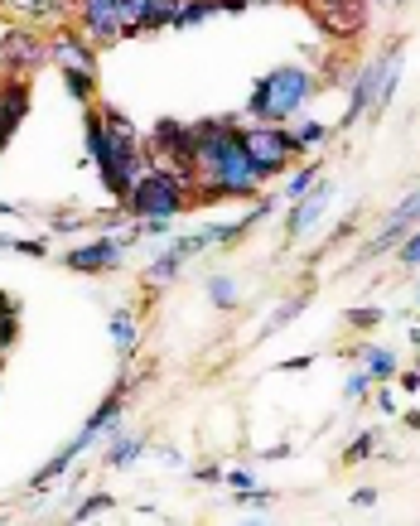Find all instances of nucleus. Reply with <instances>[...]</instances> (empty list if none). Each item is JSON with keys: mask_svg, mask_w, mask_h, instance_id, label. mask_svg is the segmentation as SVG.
Here are the masks:
<instances>
[{"mask_svg": "<svg viewBox=\"0 0 420 526\" xmlns=\"http://www.w3.org/2000/svg\"><path fill=\"white\" fill-rule=\"evenodd\" d=\"M223 483L232 488V493H242V488H256V473H252V469H227Z\"/></svg>", "mask_w": 420, "mask_h": 526, "instance_id": "obj_35", "label": "nucleus"}, {"mask_svg": "<svg viewBox=\"0 0 420 526\" xmlns=\"http://www.w3.org/2000/svg\"><path fill=\"white\" fill-rule=\"evenodd\" d=\"M314 92H319V78H314L309 68H300V63H280V68H271V73L256 78L247 116H252V121L285 126L290 116H300V111L314 102Z\"/></svg>", "mask_w": 420, "mask_h": 526, "instance_id": "obj_2", "label": "nucleus"}, {"mask_svg": "<svg viewBox=\"0 0 420 526\" xmlns=\"http://www.w3.org/2000/svg\"><path fill=\"white\" fill-rule=\"evenodd\" d=\"M78 25L92 44L126 39V0H78Z\"/></svg>", "mask_w": 420, "mask_h": 526, "instance_id": "obj_7", "label": "nucleus"}, {"mask_svg": "<svg viewBox=\"0 0 420 526\" xmlns=\"http://www.w3.org/2000/svg\"><path fill=\"white\" fill-rule=\"evenodd\" d=\"M189 198H194V179L189 174H179V169L169 165H150L140 174V184L126 194V213L136 222L145 218H179L184 208H189Z\"/></svg>", "mask_w": 420, "mask_h": 526, "instance_id": "obj_4", "label": "nucleus"}, {"mask_svg": "<svg viewBox=\"0 0 420 526\" xmlns=\"http://www.w3.org/2000/svg\"><path fill=\"white\" fill-rule=\"evenodd\" d=\"M194 194L198 198H261L266 179L252 165L242 145V121L237 116H213L198 121L194 136Z\"/></svg>", "mask_w": 420, "mask_h": 526, "instance_id": "obj_1", "label": "nucleus"}, {"mask_svg": "<svg viewBox=\"0 0 420 526\" xmlns=\"http://www.w3.org/2000/svg\"><path fill=\"white\" fill-rule=\"evenodd\" d=\"M329 203H334V184H329V179H319V184H314L305 198L285 203V242H300L314 222H324Z\"/></svg>", "mask_w": 420, "mask_h": 526, "instance_id": "obj_10", "label": "nucleus"}, {"mask_svg": "<svg viewBox=\"0 0 420 526\" xmlns=\"http://www.w3.org/2000/svg\"><path fill=\"white\" fill-rule=\"evenodd\" d=\"M401 420H406L411 430H420V411H406V416H401Z\"/></svg>", "mask_w": 420, "mask_h": 526, "instance_id": "obj_43", "label": "nucleus"}, {"mask_svg": "<svg viewBox=\"0 0 420 526\" xmlns=\"http://www.w3.org/2000/svg\"><path fill=\"white\" fill-rule=\"evenodd\" d=\"M203 290H208V300H213L218 309H237V305H242V285H237L232 276H208V280H203Z\"/></svg>", "mask_w": 420, "mask_h": 526, "instance_id": "obj_23", "label": "nucleus"}, {"mask_svg": "<svg viewBox=\"0 0 420 526\" xmlns=\"http://www.w3.org/2000/svg\"><path fill=\"white\" fill-rule=\"evenodd\" d=\"M396 266H406V271L420 266V227H411V232L396 242Z\"/></svg>", "mask_w": 420, "mask_h": 526, "instance_id": "obj_29", "label": "nucleus"}, {"mask_svg": "<svg viewBox=\"0 0 420 526\" xmlns=\"http://www.w3.org/2000/svg\"><path fill=\"white\" fill-rule=\"evenodd\" d=\"M396 382H401V391H420V367H411V372H396Z\"/></svg>", "mask_w": 420, "mask_h": 526, "instance_id": "obj_39", "label": "nucleus"}, {"mask_svg": "<svg viewBox=\"0 0 420 526\" xmlns=\"http://www.w3.org/2000/svg\"><path fill=\"white\" fill-rule=\"evenodd\" d=\"M194 483H223V469H213V464H198V469H194Z\"/></svg>", "mask_w": 420, "mask_h": 526, "instance_id": "obj_38", "label": "nucleus"}, {"mask_svg": "<svg viewBox=\"0 0 420 526\" xmlns=\"http://www.w3.org/2000/svg\"><path fill=\"white\" fill-rule=\"evenodd\" d=\"M25 20H54L58 15V0H10Z\"/></svg>", "mask_w": 420, "mask_h": 526, "instance_id": "obj_32", "label": "nucleus"}, {"mask_svg": "<svg viewBox=\"0 0 420 526\" xmlns=\"http://www.w3.org/2000/svg\"><path fill=\"white\" fill-rule=\"evenodd\" d=\"M319 179H324V165H314V160H309L305 169H295V174H290V184H285V203H295V198H305L309 189L319 184Z\"/></svg>", "mask_w": 420, "mask_h": 526, "instance_id": "obj_26", "label": "nucleus"}, {"mask_svg": "<svg viewBox=\"0 0 420 526\" xmlns=\"http://www.w3.org/2000/svg\"><path fill=\"white\" fill-rule=\"evenodd\" d=\"M49 227H54V232H78V227H87V218L83 213H54Z\"/></svg>", "mask_w": 420, "mask_h": 526, "instance_id": "obj_36", "label": "nucleus"}, {"mask_svg": "<svg viewBox=\"0 0 420 526\" xmlns=\"http://www.w3.org/2000/svg\"><path fill=\"white\" fill-rule=\"evenodd\" d=\"M372 406H377V411H382L387 420L396 416V391H392V382H377V391H372Z\"/></svg>", "mask_w": 420, "mask_h": 526, "instance_id": "obj_34", "label": "nucleus"}, {"mask_svg": "<svg viewBox=\"0 0 420 526\" xmlns=\"http://www.w3.org/2000/svg\"><path fill=\"white\" fill-rule=\"evenodd\" d=\"M353 507H377V488H358V493H353Z\"/></svg>", "mask_w": 420, "mask_h": 526, "instance_id": "obj_40", "label": "nucleus"}, {"mask_svg": "<svg viewBox=\"0 0 420 526\" xmlns=\"http://www.w3.org/2000/svg\"><path fill=\"white\" fill-rule=\"evenodd\" d=\"M107 333H112V343H116V353H121V358H131V353H136V314H131V309H112Z\"/></svg>", "mask_w": 420, "mask_h": 526, "instance_id": "obj_20", "label": "nucleus"}, {"mask_svg": "<svg viewBox=\"0 0 420 526\" xmlns=\"http://www.w3.org/2000/svg\"><path fill=\"white\" fill-rule=\"evenodd\" d=\"M97 111H102V121H107V131H112L116 140H126V145H140V131H136V126H131V121H126V116H121L116 107H97Z\"/></svg>", "mask_w": 420, "mask_h": 526, "instance_id": "obj_27", "label": "nucleus"}, {"mask_svg": "<svg viewBox=\"0 0 420 526\" xmlns=\"http://www.w3.org/2000/svg\"><path fill=\"white\" fill-rule=\"evenodd\" d=\"M208 15H218V0H179L174 29H194V25H203Z\"/></svg>", "mask_w": 420, "mask_h": 526, "instance_id": "obj_24", "label": "nucleus"}, {"mask_svg": "<svg viewBox=\"0 0 420 526\" xmlns=\"http://www.w3.org/2000/svg\"><path fill=\"white\" fill-rule=\"evenodd\" d=\"M44 63H49V44H44L34 29L20 25L0 39V68H5V73H20V78H25V73L44 68Z\"/></svg>", "mask_w": 420, "mask_h": 526, "instance_id": "obj_9", "label": "nucleus"}, {"mask_svg": "<svg viewBox=\"0 0 420 526\" xmlns=\"http://www.w3.org/2000/svg\"><path fill=\"white\" fill-rule=\"evenodd\" d=\"M353 358L363 362V372L372 377V382H392L396 372H401V358H396L392 343H367V348H358Z\"/></svg>", "mask_w": 420, "mask_h": 526, "instance_id": "obj_17", "label": "nucleus"}, {"mask_svg": "<svg viewBox=\"0 0 420 526\" xmlns=\"http://www.w3.org/2000/svg\"><path fill=\"white\" fill-rule=\"evenodd\" d=\"M242 145H247V155H252V165L261 169V179H266V184L280 179L285 169L300 160V150H295L290 131H285V126H271V121L242 126Z\"/></svg>", "mask_w": 420, "mask_h": 526, "instance_id": "obj_5", "label": "nucleus"}, {"mask_svg": "<svg viewBox=\"0 0 420 526\" xmlns=\"http://www.w3.org/2000/svg\"><path fill=\"white\" fill-rule=\"evenodd\" d=\"M0 218H25V208L20 203H0Z\"/></svg>", "mask_w": 420, "mask_h": 526, "instance_id": "obj_42", "label": "nucleus"}, {"mask_svg": "<svg viewBox=\"0 0 420 526\" xmlns=\"http://www.w3.org/2000/svg\"><path fill=\"white\" fill-rule=\"evenodd\" d=\"M15 251H20V256H39V261L49 256V247H44V242H29V237H15Z\"/></svg>", "mask_w": 420, "mask_h": 526, "instance_id": "obj_37", "label": "nucleus"}, {"mask_svg": "<svg viewBox=\"0 0 420 526\" xmlns=\"http://www.w3.org/2000/svg\"><path fill=\"white\" fill-rule=\"evenodd\" d=\"M401 68H406V54H401V44H392V49H382V54H377V87H372V111H367V116H382V111L396 102Z\"/></svg>", "mask_w": 420, "mask_h": 526, "instance_id": "obj_12", "label": "nucleus"}, {"mask_svg": "<svg viewBox=\"0 0 420 526\" xmlns=\"http://www.w3.org/2000/svg\"><path fill=\"white\" fill-rule=\"evenodd\" d=\"M140 454H150V435H121V430H112V435H107V454H102V459H107L112 469H131Z\"/></svg>", "mask_w": 420, "mask_h": 526, "instance_id": "obj_18", "label": "nucleus"}, {"mask_svg": "<svg viewBox=\"0 0 420 526\" xmlns=\"http://www.w3.org/2000/svg\"><path fill=\"white\" fill-rule=\"evenodd\" d=\"M416 367H420V343H416Z\"/></svg>", "mask_w": 420, "mask_h": 526, "instance_id": "obj_45", "label": "nucleus"}, {"mask_svg": "<svg viewBox=\"0 0 420 526\" xmlns=\"http://www.w3.org/2000/svg\"><path fill=\"white\" fill-rule=\"evenodd\" d=\"M372 87H377V58L363 63L358 73H353V83H348V107H343V131L348 126H358L367 111H372Z\"/></svg>", "mask_w": 420, "mask_h": 526, "instance_id": "obj_16", "label": "nucleus"}, {"mask_svg": "<svg viewBox=\"0 0 420 526\" xmlns=\"http://www.w3.org/2000/svg\"><path fill=\"white\" fill-rule=\"evenodd\" d=\"M184 266H189V261H184L179 251H169V247H165L160 256H155V261H150V266H145V285H169V280L179 276Z\"/></svg>", "mask_w": 420, "mask_h": 526, "instance_id": "obj_22", "label": "nucleus"}, {"mask_svg": "<svg viewBox=\"0 0 420 526\" xmlns=\"http://www.w3.org/2000/svg\"><path fill=\"white\" fill-rule=\"evenodd\" d=\"M121 411H126V382H116V387L107 391V401H102V406H97V411L87 416V425H83V430H78L73 440L63 444V449H58V454L49 459V464H44V469L34 473V478H29V488L39 493V488H49V483H58L63 473H68L73 464H78V459H83L87 449L107 444V435H112V430H121Z\"/></svg>", "mask_w": 420, "mask_h": 526, "instance_id": "obj_3", "label": "nucleus"}, {"mask_svg": "<svg viewBox=\"0 0 420 526\" xmlns=\"http://www.w3.org/2000/svg\"><path fill=\"white\" fill-rule=\"evenodd\" d=\"M63 83H68V97H73V102H92V92H97L92 73H78V68H68V73H63Z\"/></svg>", "mask_w": 420, "mask_h": 526, "instance_id": "obj_31", "label": "nucleus"}, {"mask_svg": "<svg viewBox=\"0 0 420 526\" xmlns=\"http://www.w3.org/2000/svg\"><path fill=\"white\" fill-rule=\"evenodd\" d=\"M107 507H116L112 493H92V498H83L78 507H73V522H92V517H102Z\"/></svg>", "mask_w": 420, "mask_h": 526, "instance_id": "obj_30", "label": "nucleus"}, {"mask_svg": "<svg viewBox=\"0 0 420 526\" xmlns=\"http://www.w3.org/2000/svg\"><path fill=\"white\" fill-rule=\"evenodd\" d=\"M309 300H314V290H300L295 300H285L280 309H271V314H266V324H261V338H271V333H280V329H290V319H295V314H300Z\"/></svg>", "mask_w": 420, "mask_h": 526, "instance_id": "obj_21", "label": "nucleus"}, {"mask_svg": "<svg viewBox=\"0 0 420 526\" xmlns=\"http://www.w3.org/2000/svg\"><path fill=\"white\" fill-rule=\"evenodd\" d=\"M121 261H126V242H121L116 232L92 237V242H83V247H73L63 256V266H68V271H83V276H107Z\"/></svg>", "mask_w": 420, "mask_h": 526, "instance_id": "obj_8", "label": "nucleus"}, {"mask_svg": "<svg viewBox=\"0 0 420 526\" xmlns=\"http://www.w3.org/2000/svg\"><path fill=\"white\" fill-rule=\"evenodd\" d=\"M25 116H29V83L20 73H10V78L0 83V150L10 145L15 126H20Z\"/></svg>", "mask_w": 420, "mask_h": 526, "instance_id": "obj_13", "label": "nucleus"}, {"mask_svg": "<svg viewBox=\"0 0 420 526\" xmlns=\"http://www.w3.org/2000/svg\"><path fill=\"white\" fill-rule=\"evenodd\" d=\"M305 367H314V358H290V362H280V372H305Z\"/></svg>", "mask_w": 420, "mask_h": 526, "instance_id": "obj_41", "label": "nucleus"}, {"mask_svg": "<svg viewBox=\"0 0 420 526\" xmlns=\"http://www.w3.org/2000/svg\"><path fill=\"white\" fill-rule=\"evenodd\" d=\"M49 63H58L63 73H68V68H78V73H97V49H92V39H87V34L63 29V34L49 39Z\"/></svg>", "mask_w": 420, "mask_h": 526, "instance_id": "obj_11", "label": "nucleus"}, {"mask_svg": "<svg viewBox=\"0 0 420 526\" xmlns=\"http://www.w3.org/2000/svg\"><path fill=\"white\" fill-rule=\"evenodd\" d=\"M285 131H290V140H295V150H300V155H305V150H319V145L329 140V126H324V121H314V116H305V111H300V116H290V126H285Z\"/></svg>", "mask_w": 420, "mask_h": 526, "instance_id": "obj_19", "label": "nucleus"}, {"mask_svg": "<svg viewBox=\"0 0 420 526\" xmlns=\"http://www.w3.org/2000/svg\"><path fill=\"white\" fill-rule=\"evenodd\" d=\"M348 319V329H358V333H367V329H377L382 319H387V309H377V305H358V309H348L343 314Z\"/></svg>", "mask_w": 420, "mask_h": 526, "instance_id": "obj_28", "label": "nucleus"}, {"mask_svg": "<svg viewBox=\"0 0 420 526\" xmlns=\"http://www.w3.org/2000/svg\"><path fill=\"white\" fill-rule=\"evenodd\" d=\"M319 10V25L334 29V34H358L367 20V0H314Z\"/></svg>", "mask_w": 420, "mask_h": 526, "instance_id": "obj_15", "label": "nucleus"}, {"mask_svg": "<svg viewBox=\"0 0 420 526\" xmlns=\"http://www.w3.org/2000/svg\"><path fill=\"white\" fill-rule=\"evenodd\" d=\"M179 0H126V39L140 29H169Z\"/></svg>", "mask_w": 420, "mask_h": 526, "instance_id": "obj_14", "label": "nucleus"}, {"mask_svg": "<svg viewBox=\"0 0 420 526\" xmlns=\"http://www.w3.org/2000/svg\"><path fill=\"white\" fill-rule=\"evenodd\" d=\"M382 444H387L382 430H358V440L343 449V459H348V464H363V459H372V454H382Z\"/></svg>", "mask_w": 420, "mask_h": 526, "instance_id": "obj_25", "label": "nucleus"}, {"mask_svg": "<svg viewBox=\"0 0 420 526\" xmlns=\"http://www.w3.org/2000/svg\"><path fill=\"white\" fill-rule=\"evenodd\" d=\"M367 387H372V377H367L363 367H358V372H348V382H343V401H348V406H358Z\"/></svg>", "mask_w": 420, "mask_h": 526, "instance_id": "obj_33", "label": "nucleus"}, {"mask_svg": "<svg viewBox=\"0 0 420 526\" xmlns=\"http://www.w3.org/2000/svg\"><path fill=\"white\" fill-rule=\"evenodd\" d=\"M411 227H420V184H416V189H411L406 198H401V203H392V208H387L382 227L372 232V242L363 247V261L382 256V251H396V242H401Z\"/></svg>", "mask_w": 420, "mask_h": 526, "instance_id": "obj_6", "label": "nucleus"}, {"mask_svg": "<svg viewBox=\"0 0 420 526\" xmlns=\"http://www.w3.org/2000/svg\"><path fill=\"white\" fill-rule=\"evenodd\" d=\"M416 314H420V290H416Z\"/></svg>", "mask_w": 420, "mask_h": 526, "instance_id": "obj_44", "label": "nucleus"}]
</instances>
